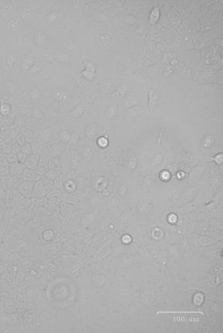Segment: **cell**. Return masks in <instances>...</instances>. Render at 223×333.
I'll list each match as a JSON object with an SVG mask.
<instances>
[{"mask_svg": "<svg viewBox=\"0 0 223 333\" xmlns=\"http://www.w3.org/2000/svg\"><path fill=\"white\" fill-rule=\"evenodd\" d=\"M47 37L46 34L44 33L43 32L41 31V30H36L34 33H33V42L38 46H42L45 45L47 42Z\"/></svg>", "mask_w": 223, "mask_h": 333, "instance_id": "1", "label": "cell"}, {"mask_svg": "<svg viewBox=\"0 0 223 333\" xmlns=\"http://www.w3.org/2000/svg\"><path fill=\"white\" fill-rule=\"evenodd\" d=\"M36 64V60L34 57L30 56H26L22 64V68L25 73H30V70L33 69Z\"/></svg>", "mask_w": 223, "mask_h": 333, "instance_id": "2", "label": "cell"}, {"mask_svg": "<svg viewBox=\"0 0 223 333\" xmlns=\"http://www.w3.org/2000/svg\"><path fill=\"white\" fill-rule=\"evenodd\" d=\"M158 101L157 93L153 89H151L148 94V109L152 111Z\"/></svg>", "mask_w": 223, "mask_h": 333, "instance_id": "3", "label": "cell"}, {"mask_svg": "<svg viewBox=\"0 0 223 333\" xmlns=\"http://www.w3.org/2000/svg\"><path fill=\"white\" fill-rule=\"evenodd\" d=\"M18 60V54L16 51H11L9 52L6 56V65L9 66L10 68H12L15 66Z\"/></svg>", "mask_w": 223, "mask_h": 333, "instance_id": "4", "label": "cell"}, {"mask_svg": "<svg viewBox=\"0 0 223 333\" xmlns=\"http://www.w3.org/2000/svg\"><path fill=\"white\" fill-rule=\"evenodd\" d=\"M12 106L7 102L2 101L0 103V114L3 117H6L11 113Z\"/></svg>", "mask_w": 223, "mask_h": 333, "instance_id": "5", "label": "cell"}, {"mask_svg": "<svg viewBox=\"0 0 223 333\" xmlns=\"http://www.w3.org/2000/svg\"><path fill=\"white\" fill-rule=\"evenodd\" d=\"M84 106H83V104L80 103V104L77 105V106H76L75 108L73 109V110H71V111L69 113L68 115L70 116L71 117H74V118L76 117V118H77V117H80V116L82 115V114H84Z\"/></svg>", "mask_w": 223, "mask_h": 333, "instance_id": "6", "label": "cell"}, {"mask_svg": "<svg viewBox=\"0 0 223 333\" xmlns=\"http://www.w3.org/2000/svg\"><path fill=\"white\" fill-rule=\"evenodd\" d=\"M54 57L59 63H64L68 61V55L62 50H57L54 52Z\"/></svg>", "mask_w": 223, "mask_h": 333, "instance_id": "7", "label": "cell"}, {"mask_svg": "<svg viewBox=\"0 0 223 333\" xmlns=\"http://www.w3.org/2000/svg\"><path fill=\"white\" fill-rule=\"evenodd\" d=\"M31 184L30 181H26L21 184V187L19 190L24 196H28L31 194Z\"/></svg>", "mask_w": 223, "mask_h": 333, "instance_id": "8", "label": "cell"}, {"mask_svg": "<svg viewBox=\"0 0 223 333\" xmlns=\"http://www.w3.org/2000/svg\"><path fill=\"white\" fill-rule=\"evenodd\" d=\"M117 111H118V108H117V106L116 104H111L109 107H108L107 110L106 112V117L108 119L113 118L114 117H116L117 114Z\"/></svg>", "mask_w": 223, "mask_h": 333, "instance_id": "9", "label": "cell"}, {"mask_svg": "<svg viewBox=\"0 0 223 333\" xmlns=\"http://www.w3.org/2000/svg\"><path fill=\"white\" fill-rule=\"evenodd\" d=\"M30 96L34 101H38L39 99L42 96V92L39 88L33 87L30 90Z\"/></svg>", "mask_w": 223, "mask_h": 333, "instance_id": "10", "label": "cell"}, {"mask_svg": "<svg viewBox=\"0 0 223 333\" xmlns=\"http://www.w3.org/2000/svg\"><path fill=\"white\" fill-rule=\"evenodd\" d=\"M20 16L24 20H30L33 16V12L30 9H23L20 12Z\"/></svg>", "mask_w": 223, "mask_h": 333, "instance_id": "11", "label": "cell"}, {"mask_svg": "<svg viewBox=\"0 0 223 333\" xmlns=\"http://www.w3.org/2000/svg\"><path fill=\"white\" fill-rule=\"evenodd\" d=\"M70 138H71V136H70L69 131L64 130H62L61 132L59 133V139L63 143H67V142L70 141Z\"/></svg>", "mask_w": 223, "mask_h": 333, "instance_id": "12", "label": "cell"}, {"mask_svg": "<svg viewBox=\"0 0 223 333\" xmlns=\"http://www.w3.org/2000/svg\"><path fill=\"white\" fill-rule=\"evenodd\" d=\"M19 22L17 19H12L8 23V28L10 31H17L19 29Z\"/></svg>", "mask_w": 223, "mask_h": 333, "instance_id": "13", "label": "cell"}, {"mask_svg": "<svg viewBox=\"0 0 223 333\" xmlns=\"http://www.w3.org/2000/svg\"><path fill=\"white\" fill-rule=\"evenodd\" d=\"M10 173L12 174V175L13 176H16V175L19 174L20 173H22V167L20 164H12V167H10Z\"/></svg>", "mask_w": 223, "mask_h": 333, "instance_id": "14", "label": "cell"}, {"mask_svg": "<svg viewBox=\"0 0 223 333\" xmlns=\"http://www.w3.org/2000/svg\"><path fill=\"white\" fill-rule=\"evenodd\" d=\"M96 130H95V127L94 125H91L88 127H87L86 134H87V137L89 139H94L95 137V136H96Z\"/></svg>", "mask_w": 223, "mask_h": 333, "instance_id": "15", "label": "cell"}, {"mask_svg": "<svg viewBox=\"0 0 223 333\" xmlns=\"http://www.w3.org/2000/svg\"><path fill=\"white\" fill-rule=\"evenodd\" d=\"M159 17V9L158 8H155L151 11L150 14V22L151 23H156Z\"/></svg>", "mask_w": 223, "mask_h": 333, "instance_id": "16", "label": "cell"}, {"mask_svg": "<svg viewBox=\"0 0 223 333\" xmlns=\"http://www.w3.org/2000/svg\"><path fill=\"white\" fill-rule=\"evenodd\" d=\"M56 19H57V12H56V11H52V12H49V13L46 16V19L48 22H49V23L55 21Z\"/></svg>", "mask_w": 223, "mask_h": 333, "instance_id": "17", "label": "cell"}, {"mask_svg": "<svg viewBox=\"0 0 223 333\" xmlns=\"http://www.w3.org/2000/svg\"><path fill=\"white\" fill-rule=\"evenodd\" d=\"M33 116L35 118L42 119L43 117V114L41 110H39L38 108H34L33 110Z\"/></svg>", "mask_w": 223, "mask_h": 333, "instance_id": "18", "label": "cell"}, {"mask_svg": "<svg viewBox=\"0 0 223 333\" xmlns=\"http://www.w3.org/2000/svg\"><path fill=\"white\" fill-rule=\"evenodd\" d=\"M126 91H127V87L125 86H120L117 90V96H119V97H122Z\"/></svg>", "mask_w": 223, "mask_h": 333, "instance_id": "19", "label": "cell"}, {"mask_svg": "<svg viewBox=\"0 0 223 333\" xmlns=\"http://www.w3.org/2000/svg\"><path fill=\"white\" fill-rule=\"evenodd\" d=\"M164 130H161L159 132L158 137V138H157V143L158 145L160 144L161 141V139H162V137H163V136H164Z\"/></svg>", "mask_w": 223, "mask_h": 333, "instance_id": "20", "label": "cell"}, {"mask_svg": "<svg viewBox=\"0 0 223 333\" xmlns=\"http://www.w3.org/2000/svg\"><path fill=\"white\" fill-rule=\"evenodd\" d=\"M0 151H1V147H0Z\"/></svg>", "mask_w": 223, "mask_h": 333, "instance_id": "21", "label": "cell"}, {"mask_svg": "<svg viewBox=\"0 0 223 333\" xmlns=\"http://www.w3.org/2000/svg\"><path fill=\"white\" fill-rule=\"evenodd\" d=\"M1 91H2V90H1V89H0V92H1Z\"/></svg>", "mask_w": 223, "mask_h": 333, "instance_id": "22", "label": "cell"}, {"mask_svg": "<svg viewBox=\"0 0 223 333\" xmlns=\"http://www.w3.org/2000/svg\"><path fill=\"white\" fill-rule=\"evenodd\" d=\"M0 66H1V63H0Z\"/></svg>", "mask_w": 223, "mask_h": 333, "instance_id": "23", "label": "cell"}, {"mask_svg": "<svg viewBox=\"0 0 223 333\" xmlns=\"http://www.w3.org/2000/svg\"><path fill=\"white\" fill-rule=\"evenodd\" d=\"M0 71H1V70H0Z\"/></svg>", "mask_w": 223, "mask_h": 333, "instance_id": "24", "label": "cell"}]
</instances>
